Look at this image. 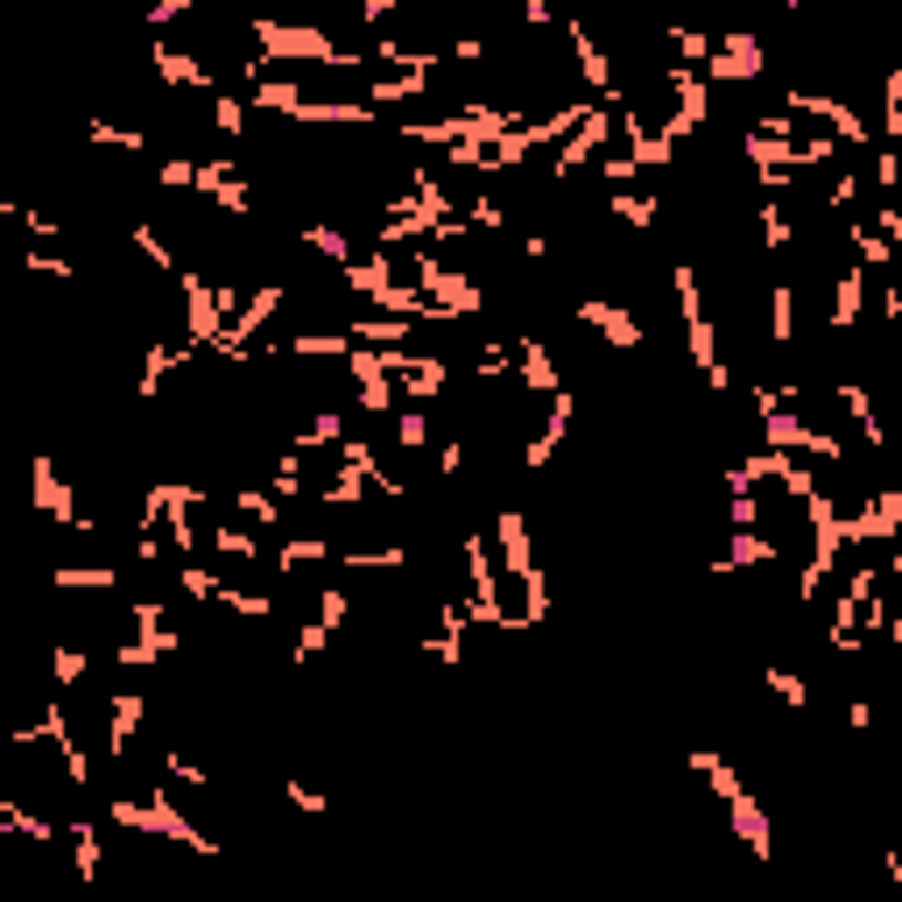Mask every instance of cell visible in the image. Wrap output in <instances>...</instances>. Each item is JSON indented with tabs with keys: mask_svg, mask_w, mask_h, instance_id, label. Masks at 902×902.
<instances>
[{
	"mask_svg": "<svg viewBox=\"0 0 902 902\" xmlns=\"http://www.w3.org/2000/svg\"><path fill=\"white\" fill-rule=\"evenodd\" d=\"M705 71H713V79H761V71H769V56H761V43L747 29H734V35H719L713 43V56H705Z\"/></svg>",
	"mask_w": 902,
	"mask_h": 902,
	"instance_id": "6da1fadb",
	"label": "cell"
},
{
	"mask_svg": "<svg viewBox=\"0 0 902 902\" xmlns=\"http://www.w3.org/2000/svg\"><path fill=\"white\" fill-rule=\"evenodd\" d=\"M212 550H219V558H234V564H268V558H261V536H247V529H234V522L212 529Z\"/></svg>",
	"mask_w": 902,
	"mask_h": 902,
	"instance_id": "3957f363",
	"label": "cell"
},
{
	"mask_svg": "<svg viewBox=\"0 0 902 902\" xmlns=\"http://www.w3.org/2000/svg\"><path fill=\"white\" fill-rule=\"evenodd\" d=\"M85 677V649H56V684H79Z\"/></svg>",
	"mask_w": 902,
	"mask_h": 902,
	"instance_id": "ba28073f",
	"label": "cell"
},
{
	"mask_svg": "<svg viewBox=\"0 0 902 902\" xmlns=\"http://www.w3.org/2000/svg\"><path fill=\"white\" fill-rule=\"evenodd\" d=\"M247 113H255L247 100H234V92H212V127H219V134H247Z\"/></svg>",
	"mask_w": 902,
	"mask_h": 902,
	"instance_id": "8992f818",
	"label": "cell"
},
{
	"mask_svg": "<svg viewBox=\"0 0 902 902\" xmlns=\"http://www.w3.org/2000/svg\"><path fill=\"white\" fill-rule=\"evenodd\" d=\"M769 691H776V698H790V705H803V698H811L797 670H769Z\"/></svg>",
	"mask_w": 902,
	"mask_h": 902,
	"instance_id": "52a82bcc",
	"label": "cell"
},
{
	"mask_svg": "<svg viewBox=\"0 0 902 902\" xmlns=\"http://www.w3.org/2000/svg\"><path fill=\"white\" fill-rule=\"evenodd\" d=\"M613 219H628V226H656V198H642V190L613 184Z\"/></svg>",
	"mask_w": 902,
	"mask_h": 902,
	"instance_id": "5b68a950",
	"label": "cell"
},
{
	"mask_svg": "<svg viewBox=\"0 0 902 902\" xmlns=\"http://www.w3.org/2000/svg\"><path fill=\"white\" fill-rule=\"evenodd\" d=\"M332 558V543H318V536H290V543H276V564L282 571H303V564H324Z\"/></svg>",
	"mask_w": 902,
	"mask_h": 902,
	"instance_id": "277c9868",
	"label": "cell"
},
{
	"mask_svg": "<svg viewBox=\"0 0 902 902\" xmlns=\"http://www.w3.org/2000/svg\"><path fill=\"white\" fill-rule=\"evenodd\" d=\"M579 324H592V332H600L606 345H642V324H635V311H621V303H606V297H585L579 303Z\"/></svg>",
	"mask_w": 902,
	"mask_h": 902,
	"instance_id": "7a4b0ae2",
	"label": "cell"
},
{
	"mask_svg": "<svg viewBox=\"0 0 902 902\" xmlns=\"http://www.w3.org/2000/svg\"><path fill=\"white\" fill-rule=\"evenodd\" d=\"M395 431H402V445H424V437H431V424H424L416 409H402V424H395Z\"/></svg>",
	"mask_w": 902,
	"mask_h": 902,
	"instance_id": "9c48e42d",
	"label": "cell"
}]
</instances>
